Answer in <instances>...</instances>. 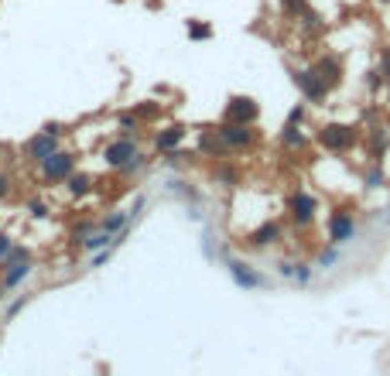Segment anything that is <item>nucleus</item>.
Instances as JSON below:
<instances>
[{
    "label": "nucleus",
    "instance_id": "nucleus-1",
    "mask_svg": "<svg viewBox=\"0 0 390 376\" xmlns=\"http://www.w3.org/2000/svg\"><path fill=\"white\" fill-rule=\"evenodd\" d=\"M318 140H322V144H325L329 151H346V147H353L356 134H353V127H339V123H329V127H322Z\"/></svg>",
    "mask_w": 390,
    "mask_h": 376
},
{
    "label": "nucleus",
    "instance_id": "nucleus-2",
    "mask_svg": "<svg viewBox=\"0 0 390 376\" xmlns=\"http://www.w3.org/2000/svg\"><path fill=\"white\" fill-rule=\"evenodd\" d=\"M257 103L254 99H247V96H233L229 99V106H226V120L229 123H254L257 120Z\"/></svg>",
    "mask_w": 390,
    "mask_h": 376
},
{
    "label": "nucleus",
    "instance_id": "nucleus-3",
    "mask_svg": "<svg viewBox=\"0 0 390 376\" xmlns=\"http://www.w3.org/2000/svg\"><path fill=\"white\" fill-rule=\"evenodd\" d=\"M294 79H298V86L305 90V96H308L311 103H322V99L329 96V90H332V86H329V83L315 72V69H311V72H298Z\"/></svg>",
    "mask_w": 390,
    "mask_h": 376
},
{
    "label": "nucleus",
    "instance_id": "nucleus-4",
    "mask_svg": "<svg viewBox=\"0 0 390 376\" xmlns=\"http://www.w3.org/2000/svg\"><path fill=\"white\" fill-rule=\"evenodd\" d=\"M72 175V154H52L45 158V178L48 182H59V178H69Z\"/></svg>",
    "mask_w": 390,
    "mask_h": 376
},
{
    "label": "nucleus",
    "instance_id": "nucleus-5",
    "mask_svg": "<svg viewBox=\"0 0 390 376\" xmlns=\"http://www.w3.org/2000/svg\"><path fill=\"white\" fill-rule=\"evenodd\" d=\"M291 219L298 226H308L311 219H315V198L311 195H305V191H298L291 198Z\"/></svg>",
    "mask_w": 390,
    "mask_h": 376
},
{
    "label": "nucleus",
    "instance_id": "nucleus-6",
    "mask_svg": "<svg viewBox=\"0 0 390 376\" xmlns=\"http://www.w3.org/2000/svg\"><path fill=\"white\" fill-rule=\"evenodd\" d=\"M219 137H223V144H229V147H247V144L254 140V134L247 130V123H229V120H226V127L219 130Z\"/></svg>",
    "mask_w": 390,
    "mask_h": 376
},
{
    "label": "nucleus",
    "instance_id": "nucleus-7",
    "mask_svg": "<svg viewBox=\"0 0 390 376\" xmlns=\"http://www.w3.org/2000/svg\"><path fill=\"white\" fill-rule=\"evenodd\" d=\"M134 154H137V147H134L130 140H116V144H110V147H106L103 161H106V165H113V168H123Z\"/></svg>",
    "mask_w": 390,
    "mask_h": 376
},
{
    "label": "nucleus",
    "instance_id": "nucleus-8",
    "mask_svg": "<svg viewBox=\"0 0 390 376\" xmlns=\"http://www.w3.org/2000/svg\"><path fill=\"white\" fill-rule=\"evenodd\" d=\"M349 236H353V219L346 212H336L332 222H329V240L332 243H346Z\"/></svg>",
    "mask_w": 390,
    "mask_h": 376
},
{
    "label": "nucleus",
    "instance_id": "nucleus-9",
    "mask_svg": "<svg viewBox=\"0 0 390 376\" xmlns=\"http://www.w3.org/2000/svg\"><path fill=\"white\" fill-rule=\"evenodd\" d=\"M55 154V144H52V134L45 130V137H34L31 144H28V158L31 161H45V158H52Z\"/></svg>",
    "mask_w": 390,
    "mask_h": 376
},
{
    "label": "nucleus",
    "instance_id": "nucleus-10",
    "mask_svg": "<svg viewBox=\"0 0 390 376\" xmlns=\"http://www.w3.org/2000/svg\"><path fill=\"white\" fill-rule=\"evenodd\" d=\"M315 72H318L329 86H336V83L342 79V65H339V59H332V55H329V59H322V62L315 65Z\"/></svg>",
    "mask_w": 390,
    "mask_h": 376
},
{
    "label": "nucleus",
    "instance_id": "nucleus-11",
    "mask_svg": "<svg viewBox=\"0 0 390 376\" xmlns=\"http://www.w3.org/2000/svg\"><path fill=\"white\" fill-rule=\"evenodd\" d=\"M182 137H185L182 127H168L165 134H158V151H172L175 144H182Z\"/></svg>",
    "mask_w": 390,
    "mask_h": 376
},
{
    "label": "nucleus",
    "instance_id": "nucleus-12",
    "mask_svg": "<svg viewBox=\"0 0 390 376\" xmlns=\"http://www.w3.org/2000/svg\"><path fill=\"white\" fill-rule=\"evenodd\" d=\"M281 236V229L274 226V222H267V226H260L257 233H254V247H267V243H274Z\"/></svg>",
    "mask_w": 390,
    "mask_h": 376
},
{
    "label": "nucleus",
    "instance_id": "nucleus-13",
    "mask_svg": "<svg viewBox=\"0 0 390 376\" xmlns=\"http://www.w3.org/2000/svg\"><path fill=\"white\" fill-rule=\"evenodd\" d=\"M69 191L72 195H86L90 191V175H69Z\"/></svg>",
    "mask_w": 390,
    "mask_h": 376
},
{
    "label": "nucleus",
    "instance_id": "nucleus-14",
    "mask_svg": "<svg viewBox=\"0 0 390 376\" xmlns=\"http://www.w3.org/2000/svg\"><path fill=\"white\" fill-rule=\"evenodd\" d=\"M233 274H236V281L247 284V287H257V284H260V278H254V274H250L243 264H233Z\"/></svg>",
    "mask_w": 390,
    "mask_h": 376
},
{
    "label": "nucleus",
    "instance_id": "nucleus-15",
    "mask_svg": "<svg viewBox=\"0 0 390 376\" xmlns=\"http://www.w3.org/2000/svg\"><path fill=\"white\" fill-rule=\"evenodd\" d=\"M281 140H285V144H291V147H298V144H301V140H305V137H301V134H298V127H285V134H281Z\"/></svg>",
    "mask_w": 390,
    "mask_h": 376
},
{
    "label": "nucleus",
    "instance_id": "nucleus-16",
    "mask_svg": "<svg viewBox=\"0 0 390 376\" xmlns=\"http://www.w3.org/2000/svg\"><path fill=\"white\" fill-rule=\"evenodd\" d=\"M123 219H127V216H123V212H116V216H110V219L103 222V229H106V233H113V229H120V226H123Z\"/></svg>",
    "mask_w": 390,
    "mask_h": 376
},
{
    "label": "nucleus",
    "instance_id": "nucleus-17",
    "mask_svg": "<svg viewBox=\"0 0 390 376\" xmlns=\"http://www.w3.org/2000/svg\"><path fill=\"white\" fill-rule=\"evenodd\" d=\"M189 34L192 38H209V28L205 24H189Z\"/></svg>",
    "mask_w": 390,
    "mask_h": 376
},
{
    "label": "nucleus",
    "instance_id": "nucleus-18",
    "mask_svg": "<svg viewBox=\"0 0 390 376\" xmlns=\"http://www.w3.org/2000/svg\"><path fill=\"white\" fill-rule=\"evenodd\" d=\"M285 3H288L291 14H301V10H305V0H285Z\"/></svg>",
    "mask_w": 390,
    "mask_h": 376
},
{
    "label": "nucleus",
    "instance_id": "nucleus-19",
    "mask_svg": "<svg viewBox=\"0 0 390 376\" xmlns=\"http://www.w3.org/2000/svg\"><path fill=\"white\" fill-rule=\"evenodd\" d=\"M120 127H123V130H137V120H134V116H120Z\"/></svg>",
    "mask_w": 390,
    "mask_h": 376
},
{
    "label": "nucleus",
    "instance_id": "nucleus-20",
    "mask_svg": "<svg viewBox=\"0 0 390 376\" xmlns=\"http://www.w3.org/2000/svg\"><path fill=\"white\" fill-rule=\"evenodd\" d=\"M336 257H339V253H336V250H325V253H322V264H332V260H336Z\"/></svg>",
    "mask_w": 390,
    "mask_h": 376
},
{
    "label": "nucleus",
    "instance_id": "nucleus-21",
    "mask_svg": "<svg viewBox=\"0 0 390 376\" xmlns=\"http://www.w3.org/2000/svg\"><path fill=\"white\" fill-rule=\"evenodd\" d=\"M7 250H10V243H7V236H0V257H7Z\"/></svg>",
    "mask_w": 390,
    "mask_h": 376
},
{
    "label": "nucleus",
    "instance_id": "nucleus-22",
    "mask_svg": "<svg viewBox=\"0 0 390 376\" xmlns=\"http://www.w3.org/2000/svg\"><path fill=\"white\" fill-rule=\"evenodd\" d=\"M384 76L390 79V48H387V55H384Z\"/></svg>",
    "mask_w": 390,
    "mask_h": 376
},
{
    "label": "nucleus",
    "instance_id": "nucleus-23",
    "mask_svg": "<svg viewBox=\"0 0 390 376\" xmlns=\"http://www.w3.org/2000/svg\"><path fill=\"white\" fill-rule=\"evenodd\" d=\"M3 195H7V178L0 175V198H3Z\"/></svg>",
    "mask_w": 390,
    "mask_h": 376
},
{
    "label": "nucleus",
    "instance_id": "nucleus-24",
    "mask_svg": "<svg viewBox=\"0 0 390 376\" xmlns=\"http://www.w3.org/2000/svg\"><path fill=\"white\" fill-rule=\"evenodd\" d=\"M0 297H3V287H0Z\"/></svg>",
    "mask_w": 390,
    "mask_h": 376
},
{
    "label": "nucleus",
    "instance_id": "nucleus-25",
    "mask_svg": "<svg viewBox=\"0 0 390 376\" xmlns=\"http://www.w3.org/2000/svg\"><path fill=\"white\" fill-rule=\"evenodd\" d=\"M380 3H390V0H380Z\"/></svg>",
    "mask_w": 390,
    "mask_h": 376
}]
</instances>
